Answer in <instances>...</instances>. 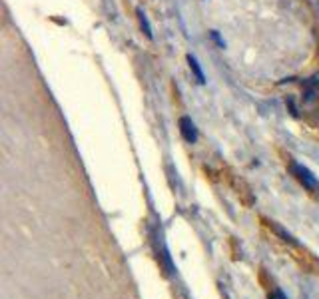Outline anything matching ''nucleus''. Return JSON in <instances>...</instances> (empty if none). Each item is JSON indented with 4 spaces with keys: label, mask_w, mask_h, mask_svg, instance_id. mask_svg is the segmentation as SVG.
<instances>
[{
    "label": "nucleus",
    "mask_w": 319,
    "mask_h": 299,
    "mask_svg": "<svg viewBox=\"0 0 319 299\" xmlns=\"http://www.w3.org/2000/svg\"><path fill=\"white\" fill-rule=\"evenodd\" d=\"M269 227H271L275 233H278L280 238H283V242H287V243H291V245H297V242L293 240V236H291V233H287L285 229H281L278 224H273V222H271V224H269Z\"/></svg>",
    "instance_id": "nucleus-5"
},
{
    "label": "nucleus",
    "mask_w": 319,
    "mask_h": 299,
    "mask_svg": "<svg viewBox=\"0 0 319 299\" xmlns=\"http://www.w3.org/2000/svg\"><path fill=\"white\" fill-rule=\"evenodd\" d=\"M188 64H189V68H191V72H194V76H196V80H198V84H206V76H204V72H202V68H200V64H198V60H196V56H188Z\"/></svg>",
    "instance_id": "nucleus-3"
},
{
    "label": "nucleus",
    "mask_w": 319,
    "mask_h": 299,
    "mask_svg": "<svg viewBox=\"0 0 319 299\" xmlns=\"http://www.w3.org/2000/svg\"><path fill=\"white\" fill-rule=\"evenodd\" d=\"M269 297H271V299H285V295H283L280 289H273V293H271Z\"/></svg>",
    "instance_id": "nucleus-6"
},
{
    "label": "nucleus",
    "mask_w": 319,
    "mask_h": 299,
    "mask_svg": "<svg viewBox=\"0 0 319 299\" xmlns=\"http://www.w3.org/2000/svg\"><path fill=\"white\" fill-rule=\"evenodd\" d=\"M136 14H138V20H140V28H142V32L146 34V38H150V40H152V38H154V34H152V26H150V22H148V18H146L144 10L138 8Z\"/></svg>",
    "instance_id": "nucleus-4"
},
{
    "label": "nucleus",
    "mask_w": 319,
    "mask_h": 299,
    "mask_svg": "<svg viewBox=\"0 0 319 299\" xmlns=\"http://www.w3.org/2000/svg\"><path fill=\"white\" fill-rule=\"evenodd\" d=\"M291 172H293V176L300 180V184L305 187V189H309L311 194H319V182H317V178L309 172V169L305 168V166H301V164H291Z\"/></svg>",
    "instance_id": "nucleus-1"
},
{
    "label": "nucleus",
    "mask_w": 319,
    "mask_h": 299,
    "mask_svg": "<svg viewBox=\"0 0 319 299\" xmlns=\"http://www.w3.org/2000/svg\"><path fill=\"white\" fill-rule=\"evenodd\" d=\"M180 134H182V138L186 142L196 144V140H198V128H196L194 122H191V118H188V116H182L180 118Z\"/></svg>",
    "instance_id": "nucleus-2"
}]
</instances>
